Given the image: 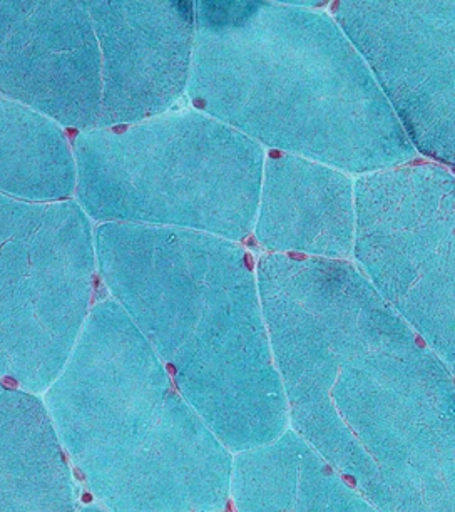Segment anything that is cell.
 Wrapping results in <instances>:
<instances>
[{
  "instance_id": "1",
  "label": "cell",
  "mask_w": 455,
  "mask_h": 512,
  "mask_svg": "<svg viewBox=\"0 0 455 512\" xmlns=\"http://www.w3.org/2000/svg\"><path fill=\"white\" fill-rule=\"evenodd\" d=\"M288 427L389 512L455 511L454 370L350 260L256 267Z\"/></svg>"
},
{
  "instance_id": "2",
  "label": "cell",
  "mask_w": 455,
  "mask_h": 512,
  "mask_svg": "<svg viewBox=\"0 0 455 512\" xmlns=\"http://www.w3.org/2000/svg\"><path fill=\"white\" fill-rule=\"evenodd\" d=\"M303 2H196L188 96L263 148L369 175L417 151L327 12Z\"/></svg>"
},
{
  "instance_id": "3",
  "label": "cell",
  "mask_w": 455,
  "mask_h": 512,
  "mask_svg": "<svg viewBox=\"0 0 455 512\" xmlns=\"http://www.w3.org/2000/svg\"><path fill=\"white\" fill-rule=\"evenodd\" d=\"M98 270L176 389L233 454L273 441L288 407L255 263L235 241L166 226L101 223Z\"/></svg>"
},
{
  "instance_id": "4",
  "label": "cell",
  "mask_w": 455,
  "mask_h": 512,
  "mask_svg": "<svg viewBox=\"0 0 455 512\" xmlns=\"http://www.w3.org/2000/svg\"><path fill=\"white\" fill-rule=\"evenodd\" d=\"M44 402L67 457L109 511L228 507L233 452L113 298L91 308Z\"/></svg>"
},
{
  "instance_id": "5",
  "label": "cell",
  "mask_w": 455,
  "mask_h": 512,
  "mask_svg": "<svg viewBox=\"0 0 455 512\" xmlns=\"http://www.w3.org/2000/svg\"><path fill=\"white\" fill-rule=\"evenodd\" d=\"M77 203L99 223L166 226L245 240L255 226L265 149L200 111L81 131Z\"/></svg>"
},
{
  "instance_id": "6",
  "label": "cell",
  "mask_w": 455,
  "mask_h": 512,
  "mask_svg": "<svg viewBox=\"0 0 455 512\" xmlns=\"http://www.w3.org/2000/svg\"><path fill=\"white\" fill-rule=\"evenodd\" d=\"M96 273L91 218L77 201L0 195V380L49 389L93 308Z\"/></svg>"
},
{
  "instance_id": "7",
  "label": "cell",
  "mask_w": 455,
  "mask_h": 512,
  "mask_svg": "<svg viewBox=\"0 0 455 512\" xmlns=\"http://www.w3.org/2000/svg\"><path fill=\"white\" fill-rule=\"evenodd\" d=\"M352 256L380 297L449 369L455 362V180L405 163L353 181Z\"/></svg>"
},
{
  "instance_id": "8",
  "label": "cell",
  "mask_w": 455,
  "mask_h": 512,
  "mask_svg": "<svg viewBox=\"0 0 455 512\" xmlns=\"http://www.w3.org/2000/svg\"><path fill=\"white\" fill-rule=\"evenodd\" d=\"M337 22L417 153L455 156V2H337Z\"/></svg>"
},
{
  "instance_id": "9",
  "label": "cell",
  "mask_w": 455,
  "mask_h": 512,
  "mask_svg": "<svg viewBox=\"0 0 455 512\" xmlns=\"http://www.w3.org/2000/svg\"><path fill=\"white\" fill-rule=\"evenodd\" d=\"M0 96L98 129L103 59L87 2H0Z\"/></svg>"
},
{
  "instance_id": "10",
  "label": "cell",
  "mask_w": 455,
  "mask_h": 512,
  "mask_svg": "<svg viewBox=\"0 0 455 512\" xmlns=\"http://www.w3.org/2000/svg\"><path fill=\"white\" fill-rule=\"evenodd\" d=\"M103 59L98 129L168 113L188 89L196 16L193 2H87Z\"/></svg>"
},
{
  "instance_id": "11",
  "label": "cell",
  "mask_w": 455,
  "mask_h": 512,
  "mask_svg": "<svg viewBox=\"0 0 455 512\" xmlns=\"http://www.w3.org/2000/svg\"><path fill=\"white\" fill-rule=\"evenodd\" d=\"M253 231L268 253L348 260L355 235L352 178L327 164L271 149Z\"/></svg>"
},
{
  "instance_id": "12",
  "label": "cell",
  "mask_w": 455,
  "mask_h": 512,
  "mask_svg": "<svg viewBox=\"0 0 455 512\" xmlns=\"http://www.w3.org/2000/svg\"><path fill=\"white\" fill-rule=\"evenodd\" d=\"M230 501L245 512L374 511L292 427L273 441L233 454Z\"/></svg>"
},
{
  "instance_id": "13",
  "label": "cell",
  "mask_w": 455,
  "mask_h": 512,
  "mask_svg": "<svg viewBox=\"0 0 455 512\" xmlns=\"http://www.w3.org/2000/svg\"><path fill=\"white\" fill-rule=\"evenodd\" d=\"M76 497L46 402L0 380V511H74Z\"/></svg>"
},
{
  "instance_id": "14",
  "label": "cell",
  "mask_w": 455,
  "mask_h": 512,
  "mask_svg": "<svg viewBox=\"0 0 455 512\" xmlns=\"http://www.w3.org/2000/svg\"><path fill=\"white\" fill-rule=\"evenodd\" d=\"M74 149L62 126L0 96V195L56 203L76 195Z\"/></svg>"
}]
</instances>
